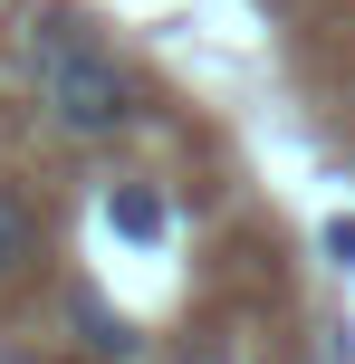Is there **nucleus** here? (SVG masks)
I'll list each match as a JSON object with an SVG mask.
<instances>
[{
    "label": "nucleus",
    "mask_w": 355,
    "mask_h": 364,
    "mask_svg": "<svg viewBox=\"0 0 355 364\" xmlns=\"http://www.w3.org/2000/svg\"><path fill=\"white\" fill-rule=\"evenodd\" d=\"M164 364H240V355H231V346H211V336H183Z\"/></svg>",
    "instance_id": "39448f33"
},
{
    "label": "nucleus",
    "mask_w": 355,
    "mask_h": 364,
    "mask_svg": "<svg viewBox=\"0 0 355 364\" xmlns=\"http://www.w3.org/2000/svg\"><path fill=\"white\" fill-rule=\"evenodd\" d=\"M68 326L87 336V355H96V364H134V355H144L134 316H115V307H106L96 288H77V297H68Z\"/></svg>",
    "instance_id": "f03ea898"
},
{
    "label": "nucleus",
    "mask_w": 355,
    "mask_h": 364,
    "mask_svg": "<svg viewBox=\"0 0 355 364\" xmlns=\"http://www.w3.org/2000/svg\"><path fill=\"white\" fill-rule=\"evenodd\" d=\"M29 58H38V106H48L58 134L106 144V134H134V125H144V87H134V68L106 48V38H87L77 10H38Z\"/></svg>",
    "instance_id": "f257e3e1"
},
{
    "label": "nucleus",
    "mask_w": 355,
    "mask_h": 364,
    "mask_svg": "<svg viewBox=\"0 0 355 364\" xmlns=\"http://www.w3.org/2000/svg\"><path fill=\"white\" fill-rule=\"evenodd\" d=\"M327 259H337V269H355V220H327Z\"/></svg>",
    "instance_id": "423d86ee"
},
{
    "label": "nucleus",
    "mask_w": 355,
    "mask_h": 364,
    "mask_svg": "<svg viewBox=\"0 0 355 364\" xmlns=\"http://www.w3.org/2000/svg\"><path fill=\"white\" fill-rule=\"evenodd\" d=\"M38 259V201L19 182H0V278H19Z\"/></svg>",
    "instance_id": "20e7f679"
},
{
    "label": "nucleus",
    "mask_w": 355,
    "mask_h": 364,
    "mask_svg": "<svg viewBox=\"0 0 355 364\" xmlns=\"http://www.w3.org/2000/svg\"><path fill=\"white\" fill-rule=\"evenodd\" d=\"M106 230L125 240V250H154V240L173 230V201L154 192V182H115L106 192Z\"/></svg>",
    "instance_id": "7ed1b4c3"
}]
</instances>
